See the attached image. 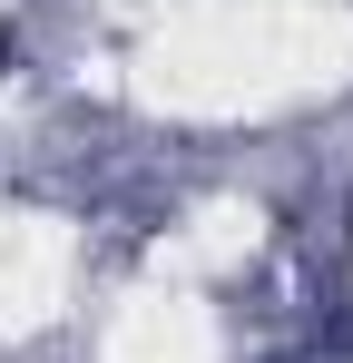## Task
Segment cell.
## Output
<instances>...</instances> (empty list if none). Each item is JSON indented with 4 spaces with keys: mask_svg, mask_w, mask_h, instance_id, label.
Masks as SVG:
<instances>
[{
    "mask_svg": "<svg viewBox=\"0 0 353 363\" xmlns=\"http://www.w3.org/2000/svg\"><path fill=\"white\" fill-rule=\"evenodd\" d=\"M0 69H10V40H0Z\"/></svg>",
    "mask_w": 353,
    "mask_h": 363,
    "instance_id": "6da1fadb",
    "label": "cell"
}]
</instances>
